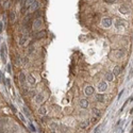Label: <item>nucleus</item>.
<instances>
[{"label": "nucleus", "mask_w": 133, "mask_h": 133, "mask_svg": "<svg viewBox=\"0 0 133 133\" xmlns=\"http://www.w3.org/2000/svg\"><path fill=\"white\" fill-rule=\"evenodd\" d=\"M120 73V67H118V66H115L114 69H113V75L114 76H118Z\"/></svg>", "instance_id": "6ab92c4d"}, {"label": "nucleus", "mask_w": 133, "mask_h": 133, "mask_svg": "<svg viewBox=\"0 0 133 133\" xmlns=\"http://www.w3.org/2000/svg\"><path fill=\"white\" fill-rule=\"evenodd\" d=\"M126 24L124 20H120V19H117L116 21H115V28L118 29V30H120V29H124L126 28Z\"/></svg>", "instance_id": "f03ea898"}, {"label": "nucleus", "mask_w": 133, "mask_h": 133, "mask_svg": "<svg viewBox=\"0 0 133 133\" xmlns=\"http://www.w3.org/2000/svg\"><path fill=\"white\" fill-rule=\"evenodd\" d=\"M100 131H101V127H100V126H98V127H96L94 133H100Z\"/></svg>", "instance_id": "b1692460"}, {"label": "nucleus", "mask_w": 133, "mask_h": 133, "mask_svg": "<svg viewBox=\"0 0 133 133\" xmlns=\"http://www.w3.org/2000/svg\"><path fill=\"white\" fill-rule=\"evenodd\" d=\"M18 115H19V118H20V119H21V120H23V121H24V122H26V119H24V115H23V114H21V113H19V114H18Z\"/></svg>", "instance_id": "a878e982"}, {"label": "nucleus", "mask_w": 133, "mask_h": 133, "mask_svg": "<svg viewBox=\"0 0 133 133\" xmlns=\"http://www.w3.org/2000/svg\"><path fill=\"white\" fill-rule=\"evenodd\" d=\"M113 73H105V79H107L108 81H113V79H114V77H113Z\"/></svg>", "instance_id": "f3484780"}, {"label": "nucleus", "mask_w": 133, "mask_h": 133, "mask_svg": "<svg viewBox=\"0 0 133 133\" xmlns=\"http://www.w3.org/2000/svg\"><path fill=\"white\" fill-rule=\"evenodd\" d=\"M103 1L105 2V3H109V4H112L115 2V0H103Z\"/></svg>", "instance_id": "393cba45"}, {"label": "nucleus", "mask_w": 133, "mask_h": 133, "mask_svg": "<svg viewBox=\"0 0 133 133\" xmlns=\"http://www.w3.org/2000/svg\"><path fill=\"white\" fill-rule=\"evenodd\" d=\"M10 19H11L12 23L15 21V13H14V11H11V13H10Z\"/></svg>", "instance_id": "412c9836"}, {"label": "nucleus", "mask_w": 133, "mask_h": 133, "mask_svg": "<svg viewBox=\"0 0 133 133\" xmlns=\"http://www.w3.org/2000/svg\"><path fill=\"white\" fill-rule=\"evenodd\" d=\"M23 110H24V114H26L28 117H30V116H31V115H30V113H29V110L27 109L26 107H24V108H23Z\"/></svg>", "instance_id": "4be33fe9"}, {"label": "nucleus", "mask_w": 133, "mask_h": 133, "mask_svg": "<svg viewBox=\"0 0 133 133\" xmlns=\"http://www.w3.org/2000/svg\"><path fill=\"white\" fill-rule=\"evenodd\" d=\"M38 6H39L38 1H37V0H34V2L30 6V10H31V11H35V10L38 8Z\"/></svg>", "instance_id": "2eb2a0df"}, {"label": "nucleus", "mask_w": 133, "mask_h": 133, "mask_svg": "<svg viewBox=\"0 0 133 133\" xmlns=\"http://www.w3.org/2000/svg\"><path fill=\"white\" fill-rule=\"evenodd\" d=\"M42 26V19L41 18H36L33 23V29L34 30H37V29L41 28Z\"/></svg>", "instance_id": "423d86ee"}, {"label": "nucleus", "mask_w": 133, "mask_h": 133, "mask_svg": "<svg viewBox=\"0 0 133 133\" xmlns=\"http://www.w3.org/2000/svg\"><path fill=\"white\" fill-rule=\"evenodd\" d=\"M119 11H120V13H122V14H129L130 13V9L127 4H121L119 8Z\"/></svg>", "instance_id": "20e7f679"}, {"label": "nucleus", "mask_w": 133, "mask_h": 133, "mask_svg": "<svg viewBox=\"0 0 133 133\" xmlns=\"http://www.w3.org/2000/svg\"><path fill=\"white\" fill-rule=\"evenodd\" d=\"M84 92H85L86 96H92L94 94V87H93V86H86Z\"/></svg>", "instance_id": "6e6552de"}, {"label": "nucleus", "mask_w": 133, "mask_h": 133, "mask_svg": "<svg viewBox=\"0 0 133 133\" xmlns=\"http://www.w3.org/2000/svg\"><path fill=\"white\" fill-rule=\"evenodd\" d=\"M51 127H52V130H55L56 128H58V125H56L55 122H52V124H51Z\"/></svg>", "instance_id": "bb28decb"}, {"label": "nucleus", "mask_w": 133, "mask_h": 133, "mask_svg": "<svg viewBox=\"0 0 133 133\" xmlns=\"http://www.w3.org/2000/svg\"><path fill=\"white\" fill-rule=\"evenodd\" d=\"M122 94H124V91H121V92L119 93V95H118V98H120V97H121V95H122Z\"/></svg>", "instance_id": "7c9ffc66"}, {"label": "nucleus", "mask_w": 133, "mask_h": 133, "mask_svg": "<svg viewBox=\"0 0 133 133\" xmlns=\"http://www.w3.org/2000/svg\"><path fill=\"white\" fill-rule=\"evenodd\" d=\"M44 101V96L42 94H37L34 97V102L37 103V104H39V103H43Z\"/></svg>", "instance_id": "0eeeda50"}, {"label": "nucleus", "mask_w": 133, "mask_h": 133, "mask_svg": "<svg viewBox=\"0 0 133 133\" xmlns=\"http://www.w3.org/2000/svg\"><path fill=\"white\" fill-rule=\"evenodd\" d=\"M30 129L32 130V131H35V129H34V127H33L32 125H30Z\"/></svg>", "instance_id": "2f4dec72"}, {"label": "nucleus", "mask_w": 133, "mask_h": 133, "mask_svg": "<svg viewBox=\"0 0 133 133\" xmlns=\"http://www.w3.org/2000/svg\"><path fill=\"white\" fill-rule=\"evenodd\" d=\"M26 80H27V78H26V76H24V73H19V82H20L21 85H24V82H26Z\"/></svg>", "instance_id": "f8f14e48"}, {"label": "nucleus", "mask_w": 133, "mask_h": 133, "mask_svg": "<svg viewBox=\"0 0 133 133\" xmlns=\"http://www.w3.org/2000/svg\"><path fill=\"white\" fill-rule=\"evenodd\" d=\"M90 125H91V121L88 119H86V120H84V121H82L80 124V128L81 129H86V128L90 127Z\"/></svg>", "instance_id": "9b49d317"}, {"label": "nucleus", "mask_w": 133, "mask_h": 133, "mask_svg": "<svg viewBox=\"0 0 133 133\" xmlns=\"http://www.w3.org/2000/svg\"><path fill=\"white\" fill-rule=\"evenodd\" d=\"M96 100L99 102H103V100H104V96H103L102 94H97V96H96Z\"/></svg>", "instance_id": "a211bd4d"}, {"label": "nucleus", "mask_w": 133, "mask_h": 133, "mask_svg": "<svg viewBox=\"0 0 133 133\" xmlns=\"http://www.w3.org/2000/svg\"><path fill=\"white\" fill-rule=\"evenodd\" d=\"M2 30H3V24L0 23V33L2 32Z\"/></svg>", "instance_id": "cd10ccee"}, {"label": "nucleus", "mask_w": 133, "mask_h": 133, "mask_svg": "<svg viewBox=\"0 0 133 133\" xmlns=\"http://www.w3.org/2000/svg\"><path fill=\"white\" fill-rule=\"evenodd\" d=\"M93 113H94V114H95L97 117L100 115V112H99V110H97V109H94V110H93Z\"/></svg>", "instance_id": "5701e85b"}, {"label": "nucleus", "mask_w": 133, "mask_h": 133, "mask_svg": "<svg viewBox=\"0 0 133 133\" xmlns=\"http://www.w3.org/2000/svg\"><path fill=\"white\" fill-rule=\"evenodd\" d=\"M101 26L104 28H110L112 26V18L111 17H104L101 21Z\"/></svg>", "instance_id": "f257e3e1"}, {"label": "nucleus", "mask_w": 133, "mask_h": 133, "mask_svg": "<svg viewBox=\"0 0 133 133\" xmlns=\"http://www.w3.org/2000/svg\"><path fill=\"white\" fill-rule=\"evenodd\" d=\"M29 95H30L31 97H33V96L35 95V92H30V93H29Z\"/></svg>", "instance_id": "c756f323"}, {"label": "nucleus", "mask_w": 133, "mask_h": 133, "mask_svg": "<svg viewBox=\"0 0 133 133\" xmlns=\"http://www.w3.org/2000/svg\"><path fill=\"white\" fill-rule=\"evenodd\" d=\"M46 112H47V111H46V108L45 107H42V108H39V109H38V113L41 115H45Z\"/></svg>", "instance_id": "aec40b11"}, {"label": "nucleus", "mask_w": 133, "mask_h": 133, "mask_svg": "<svg viewBox=\"0 0 133 133\" xmlns=\"http://www.w3.org/2000/svg\"><path fill=\"white\" fill-rule=\"evenodd\" d=\"M80 107L83 108V109H86V108H88V101L86 99H81L80 100Z\"/></svg>", "instance_id": "ddd939ff"}, {"label": "nucleus", "mask_w": 133, "mask_h": 133, "mask_svg": "<svg viewBox=\"0 0 133 133\" xmlns=\"http://www.w3.org/2000/svg\"><path fill=\"white\" fill-rule=\"evenodd\" d=\"M96 121H97V116L93 117V118H92V121H91V122H96Z\"/></svg>", "instance_id": "c85d7f7f"}, {"label": "nucleus", "mask_w": 133, "mask_h": 133, "mask_svg": "<svg viewBox=\"0 0 133 133\" xmlns=\"http://www.w3.org/2000/svg\"><path fill=\"white\" fill-rule=\"evenodd\" d=\"M27 81H28V83L30 85H33L34 83H35V79H34V77H33V76H31V75L27 78Z\"/></svg>", "instance_id": "dca6fc26"}, {"label": "nucleus", "mask_w": 133, "mask_h": 133, "mask_svg": "<svg viewBox=\"0 0 133 133\" xmlns=\"http://www.w3.org/2000/svg\"><path fill=\"white\" fill-rule=\"evenodd\" d=\"M107 87H108V85H107V83L105 82H99L98 83V85H97V88H98V91L99 92H104L105 90H107Z\"/></svg>", "instance_id": "39448f33"}, {"label": "nucleus", "mask_w": 133, "mask_h": 133, "mask_svg": "<svg viewBox=\"0 0 133 133\" xmlns=\"http://www.w3.org/2000/svg\"><path fill=\"white\" fill-rule=\"evenodd\" d=\"M34 2V0H24V10H27L28 8H30V6Z\"/></svg>", "instance_id": "4468645a"}, {"label": "nucleus", "mask_w": 133, "mask_h": 133, "mask_svg": "<svg viewBox=\"0 0 133 133\" xmlns=\"http://www.w3.org/2000/svg\"><path fill=\"white\" fill-rule=\"evenodd\" d=\"M1 58H2V61L6 63V46H2L1 48Z\"/></svg>", "instance_id": "9d476101"}, {"label": "nucleus", "mask_w": 133, "mask_h": 133, "mask_svg": "<svg viewBox=\"0 0 133 133\" xmlns=\"http://www.w3.org/2000/svg\"><path fill=\"white\" fill-rule=\"evenodd\" d=\"M113 55L115 56V59H116V60H120V59H122L125 56V51L117 50V51H115V52H113Z\"/></svg>", "instance_id": "7ed1b4c3"}, {"label": "nucleus", "mask_w": 133, "mask_h": 133, "mask_svg": "<svg viewBox=\"0 0 133 133\" xmlns=\"http://www.w3.org/2000/svg\"><path fill=\"white\" fill-rule=\"evenodd\" d=\"M28 39H29V36L27 35V34H23V36H21L20 41H19V45H21V46L26 45V43L28 42Z\"/></svg>", "instance_id": "1a4fd4ad"}]
</instances>
